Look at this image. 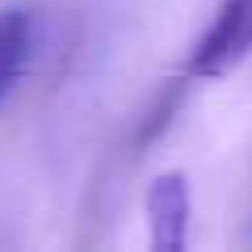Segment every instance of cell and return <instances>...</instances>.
Wrapping results in <instances>:
<instances>
[{"label":"cell","instance_id":"cell-1","mask_svg":"<svg viewBox=\"0 0 252 252\" xmlns=\"http://www.w3.org/2000/svg\"><path fill=\"white\" fill-rule=\"evenodd\" d=\"M252 55V0H219L215 21L189 55V76L219 80Z\"/></svg>","mask_w":252,"mask_h":252},{"label":"cell","instance_id":"cell-2","mask_svg":"<svg viewBox=\"0 0 252 252\" xmlns=\"http://www.w3.org/2000/svg\"><path fill=\"white\" fill-rule=\"evenodd\" d=\"M152 252H181L189 244V181L185 172H160L143 193Z\"/></svg>","mask_w":252,"mask_h":252}]
</instances>
